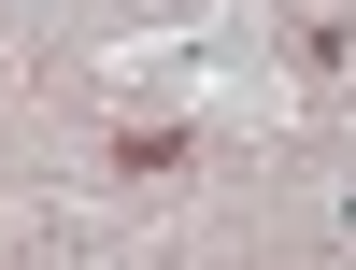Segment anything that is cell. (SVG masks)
Wrapping results in <instances>:
<instances>
[{
	"mask_svg": "<svg viewBox=\"0 0 356 270\" xmlns=\"http://www.w3.org/2000/svg\"><path fill=\"white\" fill-rule=\"evenodd\" d=\"M114 171H129V185H157V171H186V128H129V142H114Z\"/></svg>",
	"mask_w": 356,
	"mask_h": 270,
	"instance_id": "6da1fadb",
	"label": "cell"
}]
</instances>
